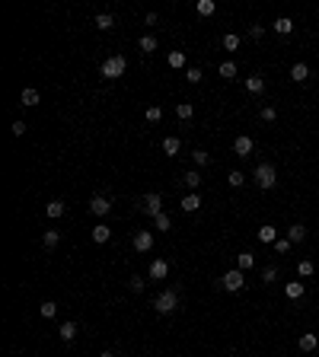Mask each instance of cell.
Listing matches in <instances>:
<instances>
[{"label":"cell","mask_w":319,"mask_h":357,"mask_svg":"<svg viewBox=\"0 0 319 357\" xmlns=\"http://www.w3.org/2000/svg\"><path fill=\"white\" fill-rule=\"evenodd\" d=\"M163 150H166V153H169V157H176V153H179V150H182V144H179V137H166V140H163Z\"/></svg>","instance_id":"cell-28"},{"label":"cell","mask_w":319,"mask_h":357,"mask_svg":"<svg viewBox=\"0 0 319 357\" xmlns=\"http://www.w3.org/2000/svg\"><path fill=\"white\" fill-rule=\"evenodd\" d=\"M108 211H112V201H108L106 195H93V201H90V214H96V217H106Z\"/></svg>","instance_id":"cell-5"},{"label":"cell","mask_w":319,"mask_h":357,"mask_svg":"<svg viewBox=\"0 0 319 357\" xmlns=\"http://www.w3.org/2000/svg\"><path fill=\"white\" fill-rule=\"evenodd\" d=\"M160 118H163V109H160V105H147V121H150V125H157Z\"/></svg>","instance_id":"cell-36"},{"label":"cell","mask_w":319,"mask_h":357,"mask_svg":"<svg viewBox=\"0 0 319 357\" xmlns=\"http://www.w3.org/2000/svg\"><path fill=\"white\" fill-rule=\"evenodd\" d=\"M201 77H205V73H201V67H188V70H185V80H188V83H201Z\"/></svg>","instance_id":"cell-37"},{"label":"cell","mask_w":319,"mask_h":357,"mask_svg":"<svg viewBox=\"0 0 319 357\" xmlns=\"http://www.w3.org/2000/svg\"><path fill=\"white\" fill-rule=\"evenodd\" d=\"M252 179H255V185H259L262 192H271V188L278 185V172H275V166H271V163H259Z\"/></svg>","instance_id":"cell-1"},{"label":"cell","mask_w":319,"mask_h":357,"mask_svg":"<svg viewBox=\"0 0 319 357\" xmlns=\"http://www.w3.org/2000/svg\"><path fill=\"white\" fill-rule=\"evenodd\" d=\"M278 239V230L271 224H265V227H259V242H275Z\"/></svg>","instance_id":"cell-23"},{"label":"cell","mask_w":319,"mask_h":357,"mask_svg":"<svg viewBox=\"0 0 319 357\" xmlns=\"http://www.w3.org/2000/svg\"><path fill=\"white\" fill-rule=\"evenodd\" d=\"M275 252L287 255V252H290V239H275Z\"/></svg>","instance_id":"cell-40"},{"label":"cell","mask_w":319,"mask_h":357,"mask_svg":"<svg viewBox=\"0 0 319 357\" xmlns=\"http://www.w3.org/2000/svg\"><path fill=\"white\" fill-rule=\"evenodd\" d=\"M10 131H13V137H23V134H26V121H13Z\"/></svg>","instance_id":"cell-41"},{"label":"cell","mask_w":319,"mask_h":357,"mask_svg":"<svg viewBox=\"0 0 319 357\" xmlns=\"http://www.w3.org/2000/svg\"><path fill=\"white\" fill-rule=\"evenodd\" d=\"M38 313H42V316H45V319H51V316H54V313H58V303H51V300H45V303H42V306H38Z\"/></svg>","instance_id":"cell-35"},{"label":"cell","mask_w":319,"mask_h":357,"mask_svg":"<svg viewBox=\"0 0 319 357\" xmlns=\"http://www.w3.org/2000/svg\"><path fill=\"white\" fill-rule=\"evenodd\" d=\"M217 70H220V77H223V80H233V77H236V64H233V61H223Z\"/></svg>","instance_id":"cell-27"},{"label":"cell","mask_w":319,"mask_h":357,"mask_svg":"<svg viewBox=\"0 0 319 357\" xmlns=\"http://www.w3.org/2000/svg\"><path fill=\"white\" fill-rule=\"evenodd\" d=\"M287 239L290 242H303V239H307V227H300V224L287 227Z\"/></svg>","instance_id":"cell-20"},{"label":"cell","mask_w":319,"mask_h":357,"mask_svg":"<svg viewBox=\"0 0 319 357\" xmlns=\"http://www.w3.org/2000/svg\"><path fill=\"white\" fill-rule=\"evenodd\" d=\"M262 118H265V121H275V118H278L275 105H265V109H262Z\"/></svg>","instance_id":"cell-44"},{"label":"cell","mask_w":319,"mask_h":357,"mask_svg":"<svg viewBox=\"0 0 319 357\" xmlns=\"http://www.w3.org/2000/svg\"><path fill=\"white\" fill-rule=\"evenodd\" d=\"M169 67H173V70H182V67H185V51H169Z\"/></svg>","instance_id":"cell-22"},{"label":"cell","mask_w":319,"mask_h":357,"mask_svg":"<svg viewBox=\"0 0 319 357\" xmlns=\"http://www.w3.org/2000/svg\"><path fill=\"white\" fill-rule=\"evenodd\" d=\"M153 224H157V230H169V227H173V220H169L166 214H157V217H153Z\"/></svg>","instance_id":"cell-39"},{"label":"cell","mask_w":319,"mask_h":357,"mask_svg":"<svg viewBox=\"0 0 319 357\" xmlns=\"http://www.w3.org/2000/svg\"><path fill=\"white\" fill-rule=\"evenodd\" d=\"M147 274H150V281H163V278H166V274H169V261L157 259V261H153V265H150V271H147Z\"/></svg>","instance_id":"cell-10"},{"label":"cell","mask_w":319,"mask_h":357,"mask_svg":"<svg viewBox=\"0 0 319 357\" xmlns=\"http://www.w3.org/2000/svg\"><path fill=\"white\" fill-rule=\"evenodd\" d=\"M290 80H294V83H303V80H310V67L303 64V61H297V64L290 67Z\"/></svg>","instance_id":"cell-11"},{"label":"cell","mask_w":319,"mask_h":357,"mask_svg":"<svg viewBox=\"0 0 319 357\" xmlns=\"http://www.w3.org/2000/svg\"><path fill=\"white\" fill-rule=\"evenodd\" d=\"M275 32H278V35H290V32H294V23H290L287 16L275 19Z\"/></svg>","instance_id":"cell-21"},{"label":"cell","mask_w":319,"mask_h":357,"mask_svg":"<svg viewBox=\"0 0 319 357\" xmlns=\"http://www.w3.org/2000/svg\"><path fill=\"white\" fill-rule=\"evenodd\" d=\"M313 271H316V265H313V261H310V259H303L300 265H297V274H300V278H310V274H313Z\"/></svg>","instance_id":"cell-32"},{"label":"cell","mask_w":319,"mask_h":357,"mask_svg":"<svg viewBox=\"0 0 319 357\" xmlns=\"http://www.w3.org/2000/svg\"><path fill=\"white\" fill-rule=\"evenodd\" d=\"M128 284H131V291H134V293H141V291H144V278H141V274H134V278L128 281Z\"/></svg>","instance_id":"cell-42"},{"label":"cell","mask_w":319,"mask_h":357,"mask_svg":"<svg viewBox=\"0 0 319 357\" xmlns=\"http://www.w3.org/2000/svg\"><path fill=\"white\" fill-rule=\"evenodd\" d=\"M249 35H252V38H262V35H265V26H249Z\"/></svg>","instance_id":"cell-45"},{"label":"cell","mask_w":319,"mask_h":357,"mask_svg":"<svg viewBox=\"0 0 319 357\" xmlns=\"http://www.w3.org/2000/svg\"><path fill=\"white\" fill-rule=\"evenodd\" d=\"M38 99H42V96H38V90H32V86H29V90H23V96H19V105H26V109H35Z\"/></svg>","instance_id":"cell-13"},{"label":"cell","mask_w":319,"mask_h":357,"mask_svg":"<svg viewBox=\"0 0 319 357\" xmlns=\"http://www.w3.org/2000/svg\"><path fill=\"white\" fill-rule=\"evenodd\" d=\"M176 115H179L182 121H188V118L195 115V105L192 102H179V105H176Z\"/></svg>","instance_id":"cell-25"},{"label":"cell","mask_w":319,"mask_h":357,"mask_svg":"<svg viewBox=\"0 0 319 357\" xmlns=\"http://www.w3.org/2000/svg\"><path fill=\"white\" fill-rule=\"evenodd\" d=\"M138 45H141V51H147V55H150V51H157V38H153V35H144Z\"/></svg>","instance_id":"cell-33"},{"label":"cell","mask_w":319,"mask_h":357,"mask_svg":"<svg viewBox=\"0 0 319 357\" xmlns=\"http://www.w3.org/2000/svg\"><path fill=\"white\" fill-rule=\"evenodd\" d=\"M220 284H223V291H243V284H246V271H240V268H233V271H227L220 278Z\"/></svg>","instance_id":"cell-4"},{"label":"cell","mask_w":319,"mask_h":357,"mask_svg":"<svg viewBox=\"0 0 319 357\" xmlns=\"http://www.w3.org/2000/svg\"><path fill=\"white\" fill-rule=\"evenodd\" d=\"M192 160H195V166H208V163H211V153H208V150H195Z\"/></svg>","instance_id":"cell-34"},{"label":"cell","mask_w":319,"mask_h":357,"mask_svg":"<svg viewBox=\"0 0 319 357\" xmlns=\"http://www.w3.org/2000/svg\"><path fill=\"white\" fill-rule=\"evenodd\" d=\"M284 293H287V300H300L303 297V281H287Z\"/></svg>","instance_id":"cell-16"},{"label":"cell","mask_w":319,"mask_h":357,"mask_svg":"<svg viewBox=\"0 0 319 357\" xmlns=\"http://www.w3.org/2000/svg\"><path fill=\"white\" fill-rule=\"evenodd\" d=\"M223 48L236 51V48H240V35H236V32H227V35H223Z\"/></svg>","instance_id":"cell-30"},{"label":"cell","mask_w":319,"mask_h":357,"mask_svg":"<svg viewBox=\"0 0 319 357\" xmlns=\"http://www.w3.org/2000/svg\"><path fill=\"white\" fill-rule=\"evenodd\" d=\"M201 207V195L198 192H192V195H185V198H182V211L185 214H195Z\"/></svg>","instance_id":"cell-12"},{"label":"cell","mask_w":319,"mask_h":357,"mask_svg":"<svg viewBox=\"0 0 319 357\" xmlns=\"http://www.w3.org/2000/svg\"><path fill=\"white\" fill-rule=\"evenodd\" d=\"M227 182H230V185H233V188H240L243 182H246V176H243L240 169H233V172H230V176H227Z\"/></svg>","instance_id":"cell-38"},{"label":"cell","mask_w":319,"mask_h":357,"mask_svg":"<svg viewBox=\"0 0 319 357\" xmlns=\"http://www.w3.org/2000/svg\"><path fill=\"white\" fill-rule=\"evenodd\" d=\"M262 281H265V284H275V281H278V271H275V268H265V271H262Z\"/></svg>","instance_id":"cell-43"},{"label":"cell","mask_w":319,"mask_h":357,"mask_svg":"<svg viewBox=\"0 0 319 357\" xmlns=\"http://www.w3.org/2000/svg\"><path fill=\"white\" fill-rule=\"evenodd\" d=\"M246 93H252V96H262V93H265V77H259V73L246 77Z\"/></svg>","instance_id":"cell-9"},{"label":"cell","mask_w":319,"mask_h":357,"mask_svg":"<svg viewBox=\"0 0 319 357\" xmlns=\"http://www.w3.org/2000/svg\"><path fill=\"white\" fill-rule=\"evenodd\" d=\"M108 236H112V227L96 224V230H93V242H96V246H103V242H108Z\"/></svg>","instance_id":"cell-15"},{"label":"cell","mask_w":319,"mask_h":357,"mask_svg":"<svg viewBox=\"0 0 319 357\" xmlns=\"http://www.w3.org/2000/svg\"><path fill=\"white\" fill-rule=\"evenodd\" d=\"M125 67H128L125 58H121V55H112V58L103 64V77H106V80H118L121 73H125Z\"/></svg>","instance_id":"cell-3"},{"label":"cell","mask_w":319,"mask_h":357,"mask_svg":"<svg viewBox=\"0 0 319 357\" xmlns=\"http://www.w3.org/2000/svg\"><path fill=\"white\" fill-rule=\"evenodd\" d=\"M58 335H61V341H73L77 338V322H64V325L58 328Z\"/></svg>","instance_id":"cell-17"},{"label":"cell","mask_w":319,"mask_h":357,"mask_svg":"<svg viewBox=\"0 0 319 357\" xmlns=\"http://www.w3.org/2000/svg\"><path fill=\"white\" fill-rule=\"evenodd\" d=\"M182 182H185L188 188H192V192H198V185H201V176H198V169H192V172H185V176H182Z\"/></svg>","instance_id":"cell-26"},{"label":"cell","mask_w":319,"mask_h":357,"mask_svg":"<svg viewBox=\"0 0 319 357\" xmlns=\"http://www.w3.org/2000/svg\"><path fill=\"white\" fill-rule=\"evenodd\" d=\"M214 0H198V16H214Z\"/></svg>","instance_id":"cell-31"},{"label":"cell","mask_w":319,"mask_h":357,"mask_svg":"<svg viewBox=\"0 0 319 357\" xmlns=\"http://www.w3.org/2000/svg\"><path fill=\"white\" fill-rule=\"evenodd\" d=\"M233 150H236V157H243V160H246V157H249V153H252V150H255V144H252V137H249V134H240V137H236V140H233Z\"/></svg>","instance_id":"cell-6"},{"label":"cell","mask_w":319,"mask_h":357,"mask_svg":"<svg viewBox=\"0 0 319 357\" xmlns=\"http://www.w3.org/2000/svg\"><path fill=\"white\" fill-rule=\"evenodd\" d=\"M316 345H319V338H316L313 332H303V335H300V351H303V354L316 351Z\"/></svg>","instance_id":"cell-14"},{"label":"cell","mask_w":319,"mask_h":357,"mask_svg":"<svg viewBox=\"0 0 319 357\" xmlns=\"http://www.w3.org/2000/svg\"><path fill=\"white\" fill-rule=\"evenodd\" d=\"M45 214H48L51 220L64 217V201H48V204H45Z\"/></svg>","instance_id":"cell-18"},{"label":"cell","mask_w":319,"mask_h":357,"mask_svg":"<svg viewBox=\"0 0 319 357\" xmlns=\"http://www.w3.org/2000/svg\"><path fill=\"white\" fill-rule=\"evenodd\" d=\"M153 309H157V313H163V316L176 313V309H179V293H176V291H163L160 297L153 300Z\"/></svg>","instance_id":"cell-2"},{"label":"cell","mask_w":319,"mask_h":357,"mask_svg":"<svg viewBox=\"0 0 319 357\" xmlns=\"http://www.w3.org/2000/svg\"><path fill=\"white\" fill-rule=\"evenodd\" d=\"M99 357H115V354H112V351H103V354H99Z\"/></svg>","instance_id":"cell-46"},{"label":"cell","mask_w":319,"mask_h":357,"mask_svg":"<svg viewBox=\"0 0 319 357\" xmlns=\"http://www.w3.org/2000/svg\"><path fill=\"white\" fill-rule=\"evenodd\" d=\"M134 249H138V252H150L153 249V233L150 230H138L134 233Z\"/></svg>","instance_id":"cell-7"},{"label":"cell","mask_w":319,"mask_h":357,"mask_svg":"<svg viewBox=\"0 0 319 357\" xmlns=\"http://www.w3.org/2000/svg\"><path fill=\"white\" fill-rule=\"evenodd\" d=\"M252 265H255V255L252 252H240V255H236V268H240V271H249Z\"/></svg>","instance_id":"cell-19"},{"label":"cell","mask_w":319,"mask_h":357,"mask_svg":"<svg viewBox=\"0 0 319 357\" xmlns=\"http://www.w3.org/2000/svg\"><path fill=\"white\" fill-rule=\"evenodd\" d=\"M160 207H163V198H160L157 192H150V195H147V198H144V211L150 214V217H157V214H163Z\"/></svg>","instance_id":"cell-8"},{"label":"cell","mask_w":319,"mask_h":357,"mask_svg":"<svg viewBox=\"0 0 319 357\" xmlns=\"http://www.w3.org/2000/svg\"><path fill=\"white\" fill-rule=\"evenodd\" d=\"M112 26H115V16H112V13H99V16H96V29L108 32Z\"/></svg>","instance_id":"cell-24"},{"label":"cell","mask_w":319,"mask_h":357,"mask_svg":"<svg viewBox=\"0 0 319 357\" xmlns=\"http://www.w3.org/2000/svg\"><path fill=\"white\" fill-rule=\"evenodd\" d=\"M42 242H45V249H54V246H58V242H61V233H58V230H45Z\"/></svg>","instance_id":"cell-29"}]
</instances>
